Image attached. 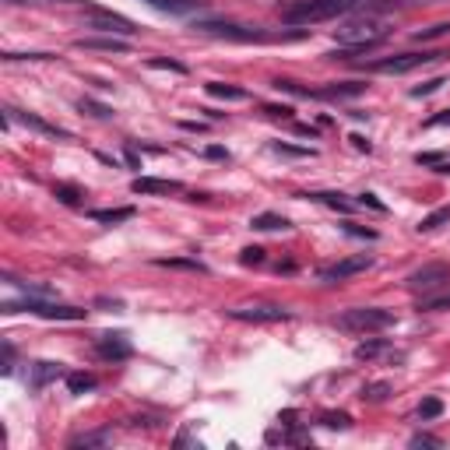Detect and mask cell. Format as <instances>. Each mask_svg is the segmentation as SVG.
<instances>
[{
	"mask_svg": "<svg viewBox=\"0 0 450 450\" xmlns=\"http://www.w3.org/2000/svg\"><path fill=\"white\" fill-rule=\"evenodd\" d=\"M92 218H95V222H106V225H117V222L134 218V208H99V211H92Z\"/></svg>",
	"mask_w": 450,
	"mask_h": 450,
	"instance_id": "19",
	"label": "cell"
},
{
	"mask_svg": "<svg viewBox=\"0 0 450 450\" xmlns=\"http://www.w3.org/2000/svg\"><path fill=\"white\" fill-rule=\"evenodd\" d=\"M229 317L243 324H278V320H289V310L274 303H257V306H233Z\"/></svg>",
	"mask_w": 450,
	"mask_h": 450,
	"instance_id": "8",
	"label": "cell"
},
{
	"mask_svg": "<svg viewBox=\"0 0 450 450\" xmlns=\"http://www.w3.org/2000/svg\"><path fill=\"white\" fill-rule=\"evenodd\" d=\"M60 376H64V366H60V362H35V366H32V390H42L46 383L60 380Z\"/></svg>",
	"mask_w": 450,
	"mask_h": 450,
	"instance_id": "16",
	"label": "cell"
},
{
	"mask_svg": "<svg viewBox=\"0 0 450 450\" xmlns=\"http://www.w3.org/2000/svg\"><path fill=\"white\" fill-rule=\"evenodd\" d=\"M155 71H173V74H187V67L183 64H176V60H162V56H155V60H148Z\"/></svg>",
	"mask_w": 450,
	"mask_h": 450,
	"instance_id": "34",
	"label": "cell"
},
{
	"mask_svg": "<svg viewBox=\"0 0 450 450\" xmlns=\"http://www.w3.org/2000/svg\"><path fill=\"white\" fill-rule=\"evenodd\" d=\"M419 310H450V292H443V296H426V299H419Z\"/></svg>",
	"mask_w": 450,
	"mask_h": 450,
	"instance_id": "31",
	"label": "cell"
},
{
	"mask_svg": "<svg viewBox=\"0 0 450 450\" xmlns=\"http://www.w3.org/2000/svg\"><path fill=\"white\" fill-rule=\"evenodd\" d=\"M53 194L60 197L64 204H71V208H78V204H81V197H85V194H81L78 187H71V183H56V187H53Z\"/></svg>",
	"mask_w": 450,
	"mask_h": 450,
	"instance_id": "28",
	"label": "cell"
},
{
	"mask_svg": "<svg viewBox=\"0 0 450 450\" xmlns=\"http://www.w3.org/2000/svg\"><path fill=\"white\" fill-rule=\"evenodd\" d=\"M359 204H362V208H373V211H387V208H383V201H376V194H362V197H359Z\"/></svg>",
	"mask_w": 450,
	"mask_h": 450,
	"instance_id": "39",
	"label": "cell"
},
{
	"mask_svg": "<svg viewBox=\"0 0 450 450\" xmlns=\"http://www.w3.org/2000/svg\"><path fill=\"white\" fill-rule=\"evenodd\" d=\"M250 229H260V233H278V229H289V218L285 215H274V211H260L250 218Z\"/></svg>",
	"mask_w": 450,
	"mask_h": 450,
	"instance_id": "17",
	"label": "cell"
},
{
	"mask_svg": "<svg viewBox=\"0 0 450 450\" xmlns=\"http://www.w3.org/2000/svg\"><path fill=\"white\" fill-rule=\"evenodd\" d=\"M158 267H180V271H194V274H204L208 267L201 260H190V257H165V260H155Z\"/></svg>",
	"mask_w": 450,
	"mask_h": 450,
	"instance_id": "23",
	"label": "cell"
},
{
	"mask_svg": "<svg viewBox=\"0 0 450 450\" xmlns=\"http://www.w3.org/2000/svg\"><path fill=\"white\" fill-rule=\"evenodd\" d=\"M78 109L92 112V117H99V120H109V117H112V109L102 106V102H95V99H78Z\"/></svg>",
	"mask_w": 450,
	"mask_h": 450,
	"instance_id": "30",
	"label": "cell"
},
{
	"mask_svg": "<svg viewBox=\"0 0 450 450\" xmlns=\"http://www.w3.org/2000/svg\"><path fill=\"white\" fill-rule=\"evenodd\" d=\"M334 327L352 331V334H373V331L394 327V313L383 310V306H352V310L334 317Z\"/></svg>",
	"mask_w": 450,
	"mask_h": 450,
	"instance_id": "3",
	"label": "cell"
},
{
	"mask_svg": "<svg viewBox=\"0 0 450 450\" xmlns=\"http://www.w3.org/2000/svg\"><path fill=\"white\" fill-rule=\"evenodd\" d=\"M310 201H320V204H327V208H334V211H352V204L342 197V194H310Z\"/></svg>",
	"mask_w": 450,
	"mask_h": 450,
	"instance_id": "27",
	"label": "cell"
},
{
	"mask_svg": "<svg viewBox=\"0 0 450 450\" xmlns=\"http://www.w3.org/2000/svg\"><path fill=\"white\" fill-rule=\"evenodd\" d=\"M443 415V401L440 398H426L422 405H419V419L422 422H433V419H440Z\"/></svg>",
	"mask_w": 450,
	"mask_h": 450,
	"instance_id": "29",
	"label": "cell"
},
{
	"mask_svg": "<svg viewBox=\"0 0 450 450\" xmlns=\"http://www.w3.org/2000/svg\"><path fill=\"white\" fill-rule=\"evenodd\" d=\"M240 260H243L247 267H250V264H264V250H260V247H247V250L240 253Z\"/></svg>",
	"mask_w": 450,
	"mask_h": 450,
	"instance_id": "36",
	"label": "cell"
},
{
	"mask_svg": "<svg viewBox=\"0 0 450 450\" xmlns=\"http://www.w3.org/2000/svg\"><path fill=\"white\" fill-rule=\"evenodd\" d=\"M274 151L278 155H292V158H310L313 155L310 148H296V144H285V141H274Z\"/></svg>",
	"mask_w": 450,
	"mask_h": 450,
	"instance_id": "32",
	"label": "cell"
},
{
	"mask_svg": "<svg viewBox=\"0 0 450 450\" xmlns=\"http://www.w3.org/2000/svg\"><path fill=\"white\" fill-rule=\"evenodd\" d=\"M366 92V85L362 81H338V85H327V88H313V99H356V95H362Z\"/></svg>",
	"mask_w": 450,
	"mask_h": 450,
	"instance_id": "15",
	"label": "cell"
},
{
	"mask_svg": "<svg viewBox=\"0 0 450 450\" xmlns=\"http://www.w3.org/2000/svg\"><path fill=\"white\" fill-rule=\"evenodd\" d=\"M109 440H112L109 429H95V433H78V436H71V447H106Z\"/></svg>",
	"mask_w": 450,
	"mask_h": 450,
	"instance_id": "20",
	"label": "cell"
},
{
	"mask_svg": "<svg viewBox=\"0 0 450 450\" xmlns=\"http://www.w3.org/2000/svg\"><path fill=\"white\" fill-rule=\"evenodd\" d=\"M95 356L106 359V362H124V359L134 356V345H131L127 334H102L95 342Z\"/></svg>",
	"mask_w": 450,
	"mask_h": 450,
	"instance_id": "12",
	"label": "cell"
},
{
	"mask_svg": "<svg viewBox=\"0 0 450 450\" xmlns=\"http://www.w3.org/2000/svg\"><path fill=\"white\" fill-rule=\"evenodd\" d=\"M405 285L412 292H436V289H447L450 285V264H422L415 267L408 278H405Z\"/></svg>",
	"mask_w": 450,
	"mask_h": 450,
	"instance_id": "7",
	"label": "cell"
},
{
	"mask_svg": "<svg viewBox=\"0 0 450 450\" xmlns=\"http://www.w3.org/2000/svg\"><path fill=\"white\" fill-rule=\"evenodd\" d=\"M450 222V208H436L433 215H426L419 225H415V229L419 233H433V229H440V225H447Z\"/></svg>",
	"mask_w": 450,
	"mask_h": 450,
	"instance_id": "24",
	"label": "cell"
},
{
	"mask_svg": "<svg viewBox=\"0 0 450 450\" xmlns=\"http://www.w3.org/2000/svg\"><path fill=\"white\" fill-rule=\"evenodd\" d=\"M415 162H419V165H440V162H443V155H440V151H419V155H415Z\"/></svg>",
	"mask_w": 450,
	"mask_h": 450,
	"instance_id": "38",
	"label": "cell"
},
{
	"mask_svg": "<svg viewBox=\"0 0 450 450\" xmlns=\"http://www.w3.org/2000/svg\"><path fill=\"white\" fill-rule=\"evenodd\" d=\"M387 394H390V383H387V380H376V383H366V387H362V401H373V405H376V401L387 398Z\"/></svg>",
	"mask_w": 450,
	"mask_h": 450,
	"instance_id": "26",
	"label": "cell"
},
{
	"mask_svg": "<svg viewBox=\"0 0 450 450\" xmlns=\"http://www.w3.org/2000/svg\"><path fill=\"white\" fill-rule=\"evenodd\" d=\"M204 88H208V95H215V99H233V102L247 99V88H236V85H222V81H208Z\"/></svg>",
	"mask_w": 450,
	"mask_h": 450,
	"instance_id": "21",
	"label": "cell"
},
{
	"mask_svg": "<svg viewBox=\"0 0 450 450\" xmlns=\"http://www.w3.org/2000/svg\"><path fill=\"white\" fill-rule=\"evenodd\" d=\"M208 158H225V162H229V151L218 148V144H211V148H208Z\"/></svg>",
	"mask_w": 450,
	"mask_h": 450,
	"instance_id": "42",
	"label": "cell"
},
{
	"mask_svg": "<svg viewBox=\"0 0 450 450\" xmlns=\"http://www.w3.org/2000/svg\"><path fill=\"white\" fill-rule=\"evenodd\" d=\"M352 141H356V148H359V151H373V144H369V141H366L362 134H356Z\"/></svg>",
	"mask_w": 450,
	"mask_h": 450,
	"instance_id": "43",
	"label": "cell"
},
{
	"mask_svg": "<svg viewBox=\"0 0 450 450\" xmlns=\"http://www.w3.org/2000/svg\"><path fill=\"white\" fill-rule=\"evenodd\" d=\"M369 267H373V257L369 253H356V257H345V260H338L331 267H320L317 278L320 281H345V278H352L359 271H369Z\"/></svg>",
	"mask_w": 450,
	"mask_h": 450,
	"instance_id": "10",
	"label": "cell"
},
{
	"mask_svg": "<svg viewBox=\"0 0 450 450\" xmlns=\"http://www.w3.org/2000/svg\"><path fill=\"white\" fill-rule=\"evenodd\" d=\"M131 190H134V194H180L183 183H176V180H158V176H138V180L131 183Z\"/></svg>",
	"mask_w": 450,
	"mask_h": 450,
	"instance_id": "14",
	"label": "cell"
},
{
	"mask_svg": "<svg viewBox=\"0 0 450 450\" xmlns=\"http://www.w3.org/2000/svg\"><path fill=\"white\" fill-rule=\"evenodd\" d=\"M0 310L4 313H35V317H46V320H85V313H88L81 306H64V303H53V299H42V296H28L22 303L8 299Z\"/></svg>",
	"mask_w": 450,
	"mask_h": 450,
	"instance_id": "4",
	"label": "cell"
},
{
	"mask_svg": "<svg viewBox=\"0 0 450 450\" xmlns=\"http://www.w3.org/2000/svg\"><path fill=\"white\" fill-rule=\"evenodd\" d=\"M390 349V342H387V338H373V342H362L359 349H356V359H376V356H383Z\"/></svg>",
	"mask_w": 450,
	"mask_h": 450,
	"instance_id": "22",
	"label": "cell"
},
{
	"mask_svg": "<svg viewBox=\"0 0 450 450\" xmlns=\"http://www.w3.org/2000/svg\"><path fill=\"white\" fill-rule=\"evenodd\" d=\"M67 390L71 394H88V390H95V376L92 373H67Z\"/></svg>",
	"mask_w": 450,
	"mask_h": 450,
	"instance_id": "25",
	"label": "cell"
},
{
	"mask_svg": "<svg viewBox=\"0 0 450 450\" xmlns=\"http://www.w3.org/2000/svg\"><path fill=\"white\" fill-rule=\"evenodd\" d=\"M85 28H95V32H106V35H134L138 25L124 15H109V11H92L85 18Z\"/></svg>",
	"mask_w": 450,
	"mask_h": 450,
	"instance_id": "9",
	"label": "cell"
},
{
	"mask_svg": "<svg viewBox=\"0 0 450 450\" xmlns=\"http://www.w3.org/2000/svg\"><path fill=\"white\" fill-rule=\"evenodd\" d=\"M440 85H447L443 78H433V81H426V85H419V88H412V99H422V95H433V92H440Z\"/></svg>",
	"mask_w": 450,
	"mask_h": 450,
	"instance_id": "35",
	"label": "cell"
},
{
	"mask_svg": "<svg viewBox=\"0 0 450 450\" xmlns=\"http://www.w3.org/2000/svg\"><path fill=\"white\" fill-rule=\"evenodd\" d=\"M447 56H450V53H443V49H433V53H398V56H383V60H373L366 71H376V74H408V71H415V67L447 60Z\"/></svg>",
	"mask_w": 450,
	"mask_h": 450,
	"instance_id": "5",
	"label": "cell"
},
{
	"mask_svg": "<svg viewBox=\"0 0 450 450\" xmlns=\"http://www.w3.org/2000/svg\"><path fill=\"white\" fill-rule=\"evenodd\" d=\"M383 35H387V25H383L380 18H373V15H366V18H352V22H345V25H338V28H334L338 46H345V49H359V53H366V49H373L376 42H383Z\"/></svg>",
	"mask_w": 450,
	"mask_h": 450,
	"instance_id": "2",
	"label": "cell"
},
{
	"mask_svg": "<svg viewBox=\"0 0 450 450\" xmlns=\"http://www.w3.org/2000/svg\"><path fill=\"white\" fill-rule=\"evenodd\" d=\"M345 233H352V236H366V240H376L373 229H359V225H352V222H345Z\"/></svg>",
	"mask_w": 450,
	"mask_h": 450,
	"instance_id": "40",
	"label": "cell"
},
{
	"mask_svg": "<svg viewBox=\"0 0 450 450\" xmlns=\"http://www.w3.org/2000/svg\"><path fill=\"white\" fill-rule=\"evenodd\" d=\"M78 49H99V53H131V42L124 35H81L74 39Z\"/></svg>",
	"mask_w": 450,
	"mask_h": 450,
	"instance_id": "13",
	"label": "cell"
},
{
	"mask_svg": "<svg viewBox=\"0 0 450 450\" xmlns=\"http://www.w3.org/2000/svg\"><path fill=\"white\" fill-rule=\"evenodd\" d=\"M264 112H267V117H274V120H289L292 117L289 106H264Z\"/></svg>",
	"mask_w": 450,
	"mask_h": 450,
	"instance_id": "37",
	"label": "cell"
},
{
	"mask_svg": "<svg viewBox=\"0 0 450 450\" xmlns=\"http://www.w3.org/2000/svg\"><path fill=\"white\" fill-rule=\"evenodd\" d=\"M296 134H303V138H317V131L306 127V124H296Z\"/></svg>",
	"mask_w": 450,
	"mask_h": 450,
	"instance_id": "45",
	"label": "cell"
},
{
	"mask_svg": "<svg viewBox=\"0 0 450 450\" xmlns=\"http://www.w3.org/2000/svg\"><path fill=\"white\" fill-rule=\"evenodd\" d=\"M412 447H440V440H436V436H422V433H419V436H412Z\"/></svg>",
	"mask_w": 450,
	"mask_h": 450,
	"instance_id": "41",
	"label": "cell"
},
{
	"mask_svg": "<svg viewBox=\"0 0 450 450\" xmlns=\"http://www.w3.org/2000/svg\"><path fill=\"white\" fill-rule=\"evenodd\" d=\"M8 4H28V0H8Z\"/></svg>",
	"mask_w": 450,
	"mask_h": 450,
	"instance_id": "46",
	"label": "cell"
},
{
	"mask_svg": "<svg viewBox=\"0 0 450 450\" xmlns=\"http://www.w3.org/2000/svg\"><path fill=\"white\" fill-rule=\"evenodd\" d=\"M440 124H450V109H447V112H440V117H433V120H429V127H440Z\"/></svg>",
	"mask_w": 450,
	"mask_h": 450,
	"instance_id": "44",
	"label": "cell"
},
{
	"mask_svg": "<svg viewBox=\"0 0 450 450\" xmlns=\"http://www.w3.org/2000/svg\"><path fill=\"white\" fill-rule=\"evenodd\" d=\"M362 0H303V4H292L281 11V22L289 25H310V22H327V18H342L359 11Z\"/></svg>",
	"mask_w": 450,
	"mask_h": 450,
	"instance_id": "1",
	"label": "cell"
},
{
	"mask_svg": "<svg viewBox=\"0 0 450 450\" xmlns=\"http://www.w3.org/2000/svg\"><path fill=\"white\" fill-rule=\"evenodd\" d=\"M197 32L204 35H218V39H229V42H271L278 35H267L260 28H247V25H236V22H194Z\"/></svg>",
	"mask_w": 450,
	"mask_h": 450,
	"instance_id": "6",
	"label": "cell"
},
{
	"mask_svg": "<svg viewBox=\"0 0 450 450\" xmlns=\"http://www.w3.org/2000/svg\"><path fill=\"white\" fill-rule=\"evenodd\" d=\"M4 120H8V124H22V127H28V131H35V134H46V138H71L64 127L46 124L42 117H35V112H22V109H15V106H4Z\"/></svg>",
	"mask_w": 450,
	"mask_h": 450,
	"instance_id": "11",
	"label": "cell"
},
{
	"mask_svg": "<svg viewBox=\"0 0 450 450\" xmlns=\"http://www.w3.org/2000/svg\"><path fill=\"white\" fill-rule=\"evenodd\" d=\"M324 426H331V429H349L352 419H349L345 412H327V415H324Z\"/></svg>",
	"mask_w": 450,
	"mask_h": 450,
	"instance_id": "33",
	"label": "cell"
},
{
	"mask_svg": "<svg viewBox=\"0 0 450 450\" xmlns=\"http://www.w3.org/2000/svg\"><path fill=\"white\" fill-rule=\"evenodd\" d=\"M148 4L165 11V15H194V11H201V0H148Z\"/></svg>",
	"mask_w": 450,
	"mask_h": 450,
	"instance_id": "18",
	"label": "cell"
}]
</instances>
